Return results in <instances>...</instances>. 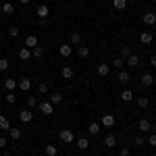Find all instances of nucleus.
<instances>
[{
  "label": "nucleus",
  "mask_w": 156,
  "mask_h": 156,
  "mask_svg": "<svg viewBox=\"0 0 156 156\" xmlns=\"http://www.w3.org/2000/svg\"><path fill=\"white\" fill-rule=\"evenodd\" d=\"M117 79H119L121 83H129V81H131V75H129V71H119Z\"/></svg>",
  "instance_id": "9"
},
{
  "label": "nucleus",
  "mask_w": 156,
  "mask_h": 156,
  "mask_svg": "<svg viewBox=\"0 0 156 156\" xmlns=\"http://www.w3.org/2000/svg\"><path fill=\"white\" fill-rule=\"evenodd\" d=\"M121 156H129V148H121Z\"/></svg>",
  "instance_id": "42"
},
{
  "label": "nucleus",
  "mask_w": 156,
  "mask_h": 156,
  "mask_svg": "<svg viewBox=\"0 0 156 156\" xmlns=\"http://www.w3.org/2000/svg\"><path fill=\"white\" fill-rule=\"evenodd\" d=\"M37 90H40V94H48V92H50V85L46 83V81H42V83L37 85Z\"/></svg>",
  "instance_id": "30"
},
{
  "label": "nucleus",
  "mask_w": 156,
  "mask_h": 156,
  "mask_svg": "<svg viewBox=\"0 0 156 156\" xmlns=\"http://www.w3.org/2000/svg\"><path fill=\"white\" fill-rule=\"evenodd\" d=\"M50 102H52V104H60V102H62V96H60L58 92H54V94L50 96Z\"/></svg>",
  "instance_id": "28"
},
{
  "label": "nucleus",
  "mask_w": 156,
  "mask_h": 156,
  "mask_svg": "<svg viewBox=\"0 0 156 156\" xmlns=\"http://www.w3.org/2000/svg\"><path fill=\"white\" fill-rule=\"evenodd\" d=\"M75 144H77V148H79V150H87V148H90V140H87V137H79Z\"/></svg>",
  "instance_id": "16"
},
{
  "label": "nucleus",
  "mask_w": 156,
  "mask_h": 156,
  "mask_svg": "<svg viewBox=\"0 0 156 156\" xmlns=\"http://www.w3.org/2000/svg\"><path fill=\"white\" fill-rule=\"evenodd\" d=\"M36 15L40 17V19H48V15H50V9L46 6V4H40V6H37V11H36Z\"/></svg>",
  "instance_id": "4"
},
{
  "label": "nucleus",
  "mask_w": 156,
  "mask_h": 156,
  "mask_svg": "<svg viewBox=\"0 0 156 156\" xmlns=\"http://www.w3.org/2000/svg\"><path fill=\"white\" fill-rule=\"evenodd\" d=\"M87 131H90V135H98L100 133V123H90Z\"/></svg>",
  "instance_id": "20"
},
{
  "label": "nucleus",
  "mask_w": 156,
  "mask_h": 156,
  "mask_svg": "<svg viewBox=\"0 0 156 156\" xmlns=\"http://www.w3.org/2000/svg\"><path fill=\"white\" fill-rule=\"evenodd\" d=\"M9 133H11L12 140H19L21 137V129H9Z\"/></svg>",
  "instance_id": "36"
},
{
  "label": "nucleus",
  "mask_w": 156,
  "mask_h": 156,
  "mask_svg": "<svg viewBox=\"0 0 156 156\" xmlns=\"http://www.w3.org/2000/svg\"><path fill=\"white\" fill-rule=\"evenodd\" d=\"M40 102H37V98L36 96H27V106L29 108H34V106H37Z\"/></svg>",
  "instance_id": "32"
},
{
  "label": "nucleus",
  "mask_w": 156,
  "mask_h": 156,
  "mask_svg": "<svg viewBox=\"0 0 156 156\" xmlns=\"http://www.w3.org/2000/svg\"><path fill=\"white\" fill-rule=\"evenodd\" d=\"M2 12L4 15H12L15 12V6H12L11 2H6V4H2Z\"/></svg>",
  "instance_id": "24"
},
{
  "label": "nucleus",
  "mask_w": 156,
  "mask_h": 156,
  "mask_svg": "<svg viewBox=\"0 0 156 156\" xmlns=\"http://www.w3.org/2000/svg\"><path fill=\"white\" fill-rule=\"evenodd\" d=\"M17 85H19V83H17V79H6V81H4V87H6V92H12Z\"/></svg>",
  "instance_id": "22"
},
{
  "label": "nucleus",
  "mask_w": 156,
  "mask_h": 156,
  "mask_svg": "<svg viewBox=\"0 0 156 156\" xmlns=\"http://www.w3.org/2000/svg\"><path fill=\"white\" fill-rule=\"evenodd\" d=\"M4 146H6V137H2V135H0V148H4Z\"/></svg>",
  "instance_id": "43"
},
{
  "label": "nucleus",
  "mask_w": 156,
  "mask_h": 156,
  "mask_svg": "<svg viewBox=\"0 0 156 156\" xmlns=\"http://www.w3.org/2000/svg\"><path fill=\"white\" fill-rule=\"evenodd\" d=\"M15 100H17L15 92H6V102H9V104H15Z\"/></svg>",
  "instance_id": "38"
},
{
  "label": "nucleus",
  "mask_w": 156,
  "mask_h": 156,
  "mask_svg": "<svg viewBox=\"0 0 156 156\" xmlns=\"http://www.w3.org/2000/svg\"><path fill=\"white\" fill-rule=\"evenodd\" d=\"M100 123H102V127H112V125H115V117H112V115H104Z\"/></svg>",
  "instance_id": "13"
},
{
  "label": "nucleus",
  "mask_w": 156,
  "mask_h": 156,
  "mask_svg": "<svg viewBox=\"0 0 156 156\" xmlns=\"http://www.w3.org/2000/svg\"><path fill=\"white\" fill-rule=\"evenodd\" d=\"M104 146H106V148H115V146H117V135L108 133L106 137H104Z\"/></svg>",
  "instance_id": "8"
},
{
  "label": "nucleus",
  "mask_w": 156,
  "mask_h": 156,
  "mask_svg": "<svg viewBox=\"0 0 156 156\" xmlns=\"http://www.w3.org/2000/svg\"><path fill=\"white\" fill-rule=\"evenodd\" d=\"M19 58H21V60H27V58H31V50L27 48V46H23V48L19 50Z\"/></svg>",
  "instance_id": "18"
},
{
  "label": "nucleus",
  "mask_w": 156,
  "mask_h": 156,
  "mask_svg": "<svg viewBox=\"0 0 156 156\" xmlns=\"http://www.w3.org/2000/svg\"><path fill=\"white\" fill-rule=\"evenodd\" d=\"M125 62H127V65H129V67H131V69H135V67H137V65H140V56H137V54H129V56H127V58H125Z\"/></svg>",
  "instance_id": "5"
},
{
  "label": "nucleus",
  "mask_w": 156,
  "mask_h": 156,
  "mask_svg": "<svg viewBox=\"0 0 156 156\" xmlns=\"http://www.w3.org/2000/svg\"><path fill=\"white\" fill-rule=\"evenodd\" d=\"M148 144H150V146H154V148H156V135H154V133H152V135L148 137Z\"/></svg>",
  "instance_id": "41"
},
{
  "label": "nucleus",
  "mask_w": 156,
  "mask_h": 156,
  "mask_svg": "<svg viewBox=\"0 0 156 156\" xmlns=\"http://www.w3.org/2000/svg\"><path fill=\"white\" fill-rule=\"evenodd\" d=\"M112 6H115L117 11H123V9L127 6V0H112Z\"/></svg>",
  "instance_id": "23"
},
{
  "label": "nucleus",
  "mask_w": 156,
  "mask_h": 156,
  "mask_svg": "<svg viewBox=\"0 0 156 156\" xmlns=\"http://www.w3.org/2000/svg\"><path fill=\"white\" fill-rule=\"evenodd\" d=\"M19 2H21V4H29L31 0H19Z\"/></svg>",
  "instance_id": "45"
},
{
  "label": "nucleus",
  "mask_w": 156,
  "mask_h": 156,
  "mask_svg": "<svg viewBox=\"0 0 156 156\" xmlns=\"http://www.w3.org/2000/svg\"><path fill=\"white\" fill-rule=\"evenodd\" d=\"M2 36H4V34H2V31H0V40H2Z\"/></svg>",
  "instance_id": "46"
},
{
  "label": "nucleus",
  "mask_w": 156,
  "mask_h": 156,
  "mask_svg": "<svg viewBox=\"0 0 156 156\" xmlns=\"http://www.w3.org/2000/svg\"><path fill=\"white\" fill-rule=\"evenodd\" d=\"M152 83H154V75H152V73H144V75H142V85L148 87V85H152Z\"/></svg>",
  "instance_id": "11"
},
{
  "label": "nucleus",
  "mask_w": 156,
  "mask_h": 156,
  "mask_svg": "<svg viewBox=\"0 0 156 156\" xmlns=\"http://www.w3.org/2000/svg\"><path fill=\"white\" fill-rule=\"evenodd\" d=\"M112 65H115V67H117V69H121V67H123V65H125V58H121V56H117V58L112 60Z\"/></svg>",
  "instance_id": "37"
},
{
  "label": "nucleus",
  "mask_w": 156,
  "mask_h": 156,
  "mask_svg": "<svg viewBox=\"0 0 156 156\" xmlns=\"http://www.w3.org/2000/svg\"><path fill=\"white\" fill-rule=\"evenodd\" d=\"M137 129L142 133H150V121L148 119H140V123H137Z\"/></svg>",
  "instance_id": "7"
},
{
  "label": "nucleus",
  "mask_w": 156,
  "mask_h": 156,
  "mask_svg": "<svg viewBox=\"0 0 156 156\" xmlns=\"http://www.w3.org/2000/svg\"><path fill=\"white\" fill-rule=\"evenodd\" d=\"M121 100H123V102H131V100H133V92H131V90H123Z\"/></svg>",
  "instance_id": "19"
},
{
  "label": "nucleus",
  "mask_w": 156,
  "mask_h": 156,
  "mask_svg": "<svg viewBox=\"0 0 156 156\" xmlns=\"http://www.w3.org/2000/svg\"><path fill=\"white\" fill-rule=\"evenodd\" d=\"M142 21H144V23L148 25V27H152V25H156V12H144Z\"/></svg>",
  "instance_id": "2"
},
{
  "label": "nucleus",
  "mask_w": 156,
  "mask_h": 156,
  "mask_svg": "<svg viewBox=\"0 0 156 156\" xmlns=\"http://www.w3.org/2000/svg\"><path fill=\"white\" fill-rule=\"evenodd\" d=\"M9 67H11V65H9V60H6V58H0V71H6Z\"/></svg>",
  "instance_id": "40"
},
{
  "label": "nucleus",
  "mask_w": 156,
  "mask_h": 156,
  "mask_svg": "<svg viewBox=\"0 0 156 156\" xmlns=\"http://www.w3.org/2000/svg\"><path fill=\"white\" fill-rule=\"evenodd\" d=\"M0 129H11V123H9V119H4L2 115H0Z\"/></svg>",
  "instance_id": "33"
},
{
  "label": "nucleus",
  "mask_w": 156,
  "mask_h": 156,
  "mask_svg": "<svg viewBox=\"0 0 156 156\" xmlns=\"http://www.w3.org/2000/svg\"><path fill=\"white\" fill-rule=\"evenodd\" d=\"M31 54H34L36 58H42V56H44V48H42V46H36V48L31 50Z\"/></svg>",
  "instance_id": "27"
},
{
  "label": "nucleus",
  "mask_w": 156,
  "mask_h": 156,
  "mask_svg": "<svg viewBox=\"0 0 156 156\" xmlns=\"http://www.w3.org/2000/svg\"><path fill=\"white\" fill-rule=\"evenodd\" d=\"M133 144H135V146H144L146 140L142 137V135H135V137H133Z\"/></svg>",
  "instance_id": "39"
},
{
  "label": "nucleus",
  "mask_w": 156,
  "mask_h": 156,
  "mask_svg": "<svg viewBox=\"0 0 156 156\" xmlns=\"http://www.w3.org/2000/svg\"><path fill=\"white\" fill-rule=\"evenodd\" d=\"M131 54V48L129 46H121V58H127Z\"/></svg>",
  "instance_id": "34"
},
{
  "label": "nucleus",
  "mask_w": 156,
  "mask_h": 156,
  "mask_svg": "<svg viewBox=\"0 0 156 156\" xmlns=\"http://www.w3.org/2000/svg\"><path fill=\"white\" fill-rule=\"evenodd\" d=\"M137 104H140L142 108H146L148 104H150V98H148V96H140V98H137Z\"/></svg>",
  "instance_id": "29"
},
{
  "label": "nucleus",
  "mask_w": 156,
  "mask_h": 156,
  "mask_svg": "<svg viewBox=\"0 0 156 156\" xmlns=\"http://www.w3.org/2000/svg\"><path fill=\"white\" fill-rule=\"evenodd\" d=\"M58 52H60V56H67V58H69V56L73 54V48L69 46V44H62V46L58 48Z\"/></svg>",
  "instance_id": "12"
},
{
  "label": "nucleus",
  "mask_w": 156,
  "mask_h": 156,
  "mask_svg": "<svg viewBox=\"0 0 156 156\" xmlns=\"http://www.w3.org/2000/svg\"><path fill=\"white\" fill-rule=\"evenodd\" d=\"M140 40H142V44H152L154 42V36H152V31H144L140 36Z\"/></svg>",
  "instance_id": "14"
},
{
  "label": "nucleus",
  "mask_w": 156,
  "mask_h": 156,
  "mask_svg": "<svg viewBox=\"0 0 156 156\" xmlns=\"http://www.w3.org/2000/svg\"><path fill=\"white\" fill-rule=\"evenodd\" d=\"M150 65H152V67H156V54H152V58H150Z\"/></svg>",
  "instance_id": "44"
},
{
  "label": "nucleus",
  "mask_w": 156,
  "mask_h": 156,
  "mask_svg": "<svg viewBox=\"0 0 156 156\" xmlns=\"http://www.w3.org/2000/svg\"><path fill=\"white\" fill-rule=\"evenodd\" d=\"M44 152H46V156H56V146L48 144L46 148H44Z\"/></svg>",
  "instance_id": "25"
},
{
  "label": "nucleus",
  "mask_w": 156,
  "mask_h": 156,
  "mask_svg": "<svg viewBox=\"0 0 156 156\" xmlns=\"http://www.w3.org/2000/svg\"><path fill=\"white\" fill-rule=\"evenodd\" d=\"M108 73H110V67L104 65V62H100V65H98V75H100V77H106Z\"/></svg>",
  "instance_id": "15"
},
{
  "label": "nucleus",
  "mask_w": 156,
  "mask_h": 156,
  "mask_svg": "<svg viewBox=\"0 0 156 156\" xmlns=\"http://www.w3.org/2000/svg\"><path fill=\"white\" fill-rule=\"evenodd\" d=\"M40 110H42V112H44V115H52V112H54V104H52V102H40Z\"/></svg>",
  "instance_id": "3"
},
{
  "label": "nucleus",
  "mask_w": 156,
  "mask_h": 156,
  "mask_svg": "<svg viewBox=\"0 0 156 156\" xmlns=\"http://www.w3.org/2000/svg\"><path fill=\"white\" fill-rule=\"evenodd\" d=\"M25 46H27L29 50H34L37 46V37L36 36H27V37H25Z\"/></svg>",
  "instance_id": "10"
},
{
  "label": "nucleus",
  "mask_w": 156,
  "mask_h": 156,
  "mask_svg": "<svg viewBox=\"0 0 156 156\" xmlns=\"http://www.w3.org/2000/svg\"><path fill=\"white\" fill-rule=\"evenodd\" d=\"M71 44H77V46H81V36L75 31V34H71Z\"/></svg>",
  "instance_id": "31"
},
{
  "label": "nucleus",
  "mask_w": 156,
  "mask_h": 156,
  "mask_svg": "<svg viewBox=\"0 0 156 156\" xmlns=\"http://www.w3.org/2000/svg\"><path fill=\"white\" fill-rule=\"evenodd\" d=\"M60 75H62L65 79H71V77H73V69H71V67H65V69L60 71Z\"/></svg>",
  "instance_id": "26"
},
{
  "label": "nucleus",
  "mask_w": 156,
  "mask_h": 156,
  "mask_svg": "<svg viewBox=\"0 0 156 156\" xmlns=\"http://www.w3.org/2000/svg\"><path fill=\"white\" fill-rule=\"evenodd\" d=\"M58 137H60V142H65V144H73L75 142V135H73L71 129H60Z\"/></svg>",
  "instance_id": "1"
},
{
  "label": "nucleus",
  "mask_w": 156,
  "mask_h": 156,
  "mask_svg": "<svg viewBox=\"0 0 156 156\" xmlns=\"http://www.w3.org/2000/svg\"><path fill=\"white\" fill-rule=\"evenodd\" d=\"M31 87V79H27V77H23V79H19V90H23V92H27Z\"/></svg>",
  "instance_id": "17"
},
{
  "label": "nucleus",
  "mask_w": 156,
  "mask_h": 156,
  "mask_svg": "<svg viewBox=\"0 0 156 156\" xmlns=\"http://www.w3.org/2000/svg\"><path fill=\"white\" fill-rule=\"evenodd\" d=\"M77 54H79L81 58H85V56H90V48L81 44V46H77Z\"/></svg>",
  "instance_id": "21"
},
{
  "label": "nucleus",
  "mask_w": 156,
  "mask_h": 156,
  "mask_svg": "<svg viewBox=\"0 0 156 156\" xmlns=\"http://www.w3.org/2000/svg\"><path fill=\"white\" fill-rule=\"evenodd\" d=\"M9 36H11V37H17V36H19V27H17V25L9 27Z\"/></svg>",
  "instance_id": "35"
},
{
  "label": "nucleus",
  "mask_w": 156,
  "mask_h": 156,
  "mask_svg": "<svg viewBox=\"0 0 156 156\" xmlns=\"http://www.w3.org/2000/svg\"><path fill=\"white\" fill-rule=\"evenodd\" d=\"M19 119L23 121V123H29V121L34 119V112H31L29 108H25V110H21V112H19Z\"/></svg>",
  "instance_id": "6"
}]
</instances>
